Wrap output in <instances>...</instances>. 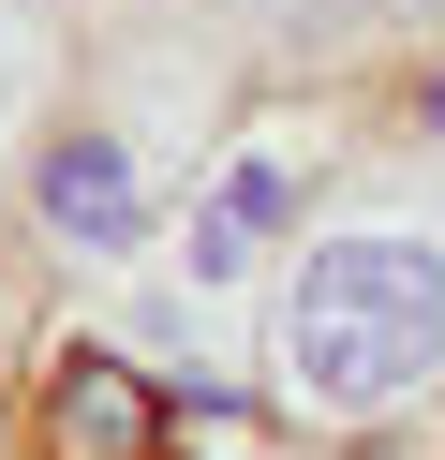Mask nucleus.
I'll use <instances>...</instances> for the list:
<instances>
[{"label":"nucleus","instance_id":"7ed1b4c3","mask_svg":"<svg viewBox=\"0 0 445 460\" xmlns=\"http://www.w3.org/2000/svg\"><path fill=\"white\" fill-rule=\"evenodd\" d=\"M15 430H30V460H178L193 386H178L164 357H134L104 312H75V297H59V327L30 341Z\"/></svg>","mask_w":445,"mask_h":460},{"label":"nucleus","instance_id":"39448f33","mask_svg":"<svg viewBox=\"0 0 445 460\" xmlns=\"http://www.w3.org/2000/svg\"><path fill=\"white\" fill-rule=\"evenodd\" d=\"M386 31H401V60H431V45H445V0H386Z\"/></svg>","mask_w":445,"mask_h":460},{"label":"nucleus","instance_id":"20e7f679","mask_svg":"<svg viewBox=\"0 0 445 460\" xmlns=\"http://www.w3.org/2000/svg\"><path fill=\"white\" fill-rule=\"evenodd\" d=\"M75 31H89V0H0V193H15L30 134L75 90Z\"/></svg>","mask_w":445,"mask_h":460},{"label":"nucleus","instance_id":"f257e3e1","mask_svg":"<svg viewBox=\"0 0 445 460\" xmlns=\"http://www.w3.org/2000/svg\"><path fill=\"white\" fill-rule=\"evenodd\" d=\"M253 416L342 460L445 446V134L401 104H356L312 223L253 327Z\"/></svg>","mask_w":445,"mask_h":460},{"label":"nucleus","instance_id":"f03ea898","mask_svg":"<svg viewBox=\"0 0 445 460\" xmlns=\"http://www.w3.org/2000/svg\"><path fill=\"white\" fill-rule=\"evenodd\" d=\"M342 134H356L342 90H267L253 119L193 164V193L164 208L148 268L104 282V297H75V312H104V327L134 341V357H164L178 386H237V401H253L267 282H282V252H297V223H312L326 164H342Z\"/></svg>","mask_w":445,"mask_h":460}]
</instances>
